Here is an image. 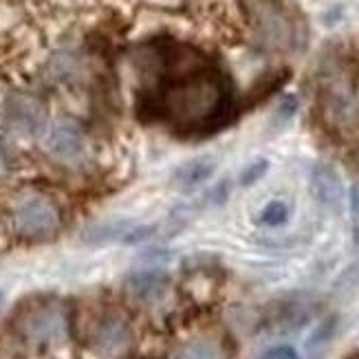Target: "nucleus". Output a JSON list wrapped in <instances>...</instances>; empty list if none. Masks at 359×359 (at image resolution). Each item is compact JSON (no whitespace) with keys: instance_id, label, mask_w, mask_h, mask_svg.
<instances>
[{"instance_id":"obj_1","label":"nucleus","mask_w":359,"mask_h":359,"mask_svg":"<svg viewBox=\"0 0 359 359\" xmlns=\"http://www.w3.org/2000/svg\"><path fill=\"white\" fill-rule=\"evenodd\" d=\"M233 111V88L229 77L198 60L177 71L152 102V113L179 133H208L221 128Z\"/></svg>"},{"instance_id":"obj_2","label":"nucleus","mask_w":359,"mask_h":359,"mask_svg":"<svg viewBox=\"0 0 359 359\" xmlns=\"http://www.w3.org/2000/svg\"><path fill=\"white\" fill-rule=\"evenodd\" d=\"M13 227L27 241H46L60 229V214L51 201L29 196L13 210Z\"/></svg>"},{"instance_id":"obj_3","label":"nucleus","mask_w":359,"mask_h":359,"mask_svg":"<svg viewBox=\"0 0 359 359\" xmlns=\"http://www.w3.org/2000/svg\"><path fill=\"white\" fill-rule=\"evenodd\" d=\"M157 233V225L139 223L133 218H111V221L90 223L82 231L86 245H139Z\"/></svg>"},{"instance_id":"obj_4","label":"nucleus","mask_w":359,"mask_h":359,"mask_svg":"<svg viewBox=\"0 0 359 359\" xmlns=\"http://www.w3.org/2000/svg\"><path fill=\"white\" fill-rule=\"evenodd\" d=\"M135 341L130 324L119 316H106L97 322L90 337V346L104 359L123 357Z\"/></svg>"},{"instance_id":"obj_5","label":"nucleus","mask_w":359,"mask_h":359,"mask_svg":"<svg viewBox=\"0 0 359 359\" xmlns=\"http://www.w3.org/2000/svg\"><path fill=\"white\" fill-rule=\"evenodd\" d=\"M254 13H256V27L264 42L278 46V49L291 44L293 25L278 0H254Z\"/></svg>"},{"instance_id":"obj_6","label":"nucleus","mask_w":359,"mask_h":359,"mask_svg":"<svg viewBox=\"0 0 359 359\" xmlns=\"http://www.w3.org/2000/svg\"><path fill=\"white\" fill-rule=\"evenodd\" d=\"M67 333V318L57 306H42L25 320V335L34 344H53Z\"/></svg>"},{"instance_id":"obj_7","label":"nucleus","mask_w":359,"mask_h":359,"mask_svg":"<svg viewBox=\"0 0 359 359\" xmlns=\"http://www.w3.org/2000/svg\"><path fill=\"white\" fill-rule=\"evenodd\" d=\"M46 150L60 161H75L84 152V135L73 121H57L46 135Z\"/></svg>"},{"instance_id":"obj_8","label":"nucleus","mask_w":359,"mask_h":359,"mask_svg":"<svg viewBox=\"0 0 359 359\" xmlns=\"http://www.w3.org/2000/svg\"><path fill=\"white\" fill-rule=\"evenodd\" d=\"M7 121L11 128L25 135H34L44 123V108L29 95H15L7 102Z\"/></svg>"},{"instance_id":"obj_9","label":"nucleus","mask_w":359,"mask_h":359,"mask_svg":"<svg viewBox=\"0 0 359 359\" xmlns=\"http://www.w3.org/2000/svg\"><path fill=\"white\" fill-rule=\"evenodd\" d=\"M311 190H313L318 201L331 208H337L341 203V196H344L341 179L331 165H316L313 175H311Z\"/></svg>"},{"instance_id":"obj_10","label":"nucleus","mask_w":359,"mask_h":359,"mask_svg":"<svg viewBox=\"0 0 359 359\" xmlns=\"http://www.w3.org/2000/svg\"><path fill=\"white\" fill-rule=\"evenodd\" d=\"M216 170V161L212 157H198L183 165H179L172 175V185L177 190H194V187L208 183Z\"/></svg>"},{"instance_id":"obj_11","label":"nucleus","mask_w":359,"mask_h":359,"mask_svg":"<svg viewBox=\"0 0 359 359\" xmlns=\"http://www.w3.org/2000/svg\"><path fill=\"white\" fill-rule=\"evenodd\" d=\"M168 289V276L161 271H139L128 278V291L142 302L159 300Z\"/></svg>"},{"instance_id":"obj_12","label":"nucleus","mask_w":359,"mask_h":359,"mask_svg":"<svg viewBox=\"0 0 359 359\" xmlns=\"http://www.w3.org/2000/svg\"><path fill=\"white\" fill-rule=\"evenodd\" d=\"M172 359H227L225 348L216 339L210 337H194L190 341L181 344Z\"/></svg>"},{"instance_id":"obj_13","label":"nucleus","mask_w":359,"mask_h":359,"mask_svg":"<svg viewBox=\"0 0 359 359\" xmlns=\"http://www.w3.org/2000/svg\"><path fill=\"white\" fill-rule=\"evenodd\" d=\"M289 216H291V210L287 203L280 198H273L262 208L258 221H260V225H267V227H280L289 221Z\"/></svg>"},{"instance_id":"obj_14","label":"nucleus","mask_w":359,"mask_h":359,"mask_svg":"<svg viewBox=\"0 0 359 359\" xmlns=\"http://www.w3.org/2000/svg\"><path fill=\"white\" fill-rule=\"evenodd\" d=\"M267 168H269V163L264 161V159H260V161H254L252 165H247L245 170H243V175H241V183L243 185H254V183H258L262 177H264V172H267Z\"/></svg>"},{"instance_id":"obj_15","label":"nucleus","mask_w":359,"mask_h":359,"mask_svg":"<svg viewBox=\"0 0 359 359\" xmlns=\"http://www.w3.org/2000/svg\"><path fill=\"white\" fill-rule=\"evenodd\" d=\"M260 359H300V355L293 346H273L269 351H264Z\"/></svg>"},{"instance_id":"obj_16","label":"nucleus","mask_w":359,"mask_h":359,"mask_svg":"<svg viewBox=\"0 0 359 359\" xmlns=\"http://www.w3.org/2000/svg\"><path fill=\"white\" fill-rule=\"evenodd\" d=\"M351 208H353V212L359 214V183H355L351 187Z\"/></svg>"},{"instance_id":"obj_17","label":"nucleus","mask_w":359,"mask_h":359,"mask_svg":"<svg viewBox=\"0 0 359 359\" xmlns=\"http://www.w3.org/2000/svg\"><path fill=\"white\" fill-rule=\"evenodd\" d=\"M7 172H9V159H7L5 150L0 148V179H3V177H5Z\"/></svg>"},{"instance_id":"obj_18","label":"nucleus","mask_w":359,"mask_h":359,"mask_svg":"<svg viewBox=\"0 0 359 359\" xmlns=\"http://www.w3.org/2000/svg\"><path fill=\"white\" fill-rule=\"evenodd\" d=\"M355 243H357V245H359V225H357V227H355Z\"/></svg>"},{"instance_id":"obj_19","label":"nucleus","mask_w":359,"mask_h":359,"mask_svg":"<svg viewBox=\"0 0 359 359\" xmlns=\"http://www.w3.org/2000/svg\"><path fill=\"white\" fill-rule=\"evenodd\" d=\"M3 300H5V295H3V291H0V304H3Z\"/></svg>"},{"instance_id":"obj_20","label":"nucleus","mask_w":359,"mask_h":359,"mask_svg":"<svg viewBox=\"0 0 359 359\" xmlns=\"http://www.w3.org/2000/svg\"><path fill=\"white\" fill-rule=\"evenodd\" d=\"M348 359H359V353H357V355H353V357H348Z\"/></svg>"}]
</instances>
